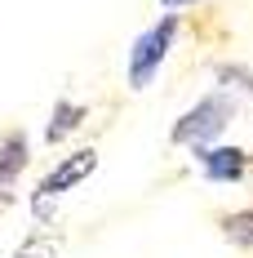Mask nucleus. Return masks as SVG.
I'll list each match as a JSON object with an SVG mask.
<instances>
[{"instance_id": "nucleus-1", "label": "nucleus", "mask_w": 253, "mask_h": 258, "mask_svg": "<svg viewBox=\"0 0 253 258\" xmlns=\"http://www.w3.org/2000/svg\"><path fill=\"white\" fill-rule=\"evenodd\" d=\"M231 116H235V103H231L227 94H209V98H200V103L174 125V143H187V147L209 152V147L218 143V134L231 125Z\"/></svg>"}, {"instance_id": "nucleus-8", "label": "nucleus", "mask_w": 253, "mask_h": 258, "mask_svg": "<svg viewBox=\"0 0 253 258\" xmlns=\"http://www.w3.org/2000/svg\"><path fill=\"white\" fill-rule=\"evenodd\" d=\"M53 254V245H40V249H36V240H27L23 249H18V258H49Z\"/></svg>"}, {"instance_id": "nucleus-2", "label": "nucleus", "mask_w": 253, "mask_h": 258, "mask_svg": "<svg viewBox=\"0 0 253 258\" xmlns=\"http://www.w3.org/2000/svg\"><path fill=\"white\" fill-rule=\"evenodd\" d=\"M178 40V18L169 14V18H160L155 27H147L138 40H133V49H129V85L133 89H147L155 80V67L164 62V53L174 49Z\"/></svg>"}, {"instance_id": "nucleus-3", "label": "nucleus", "mask_w": 253, "mask_h": 258, "mask_svg": "<svg viewBox=\"0 0 253 258\" xmlns=\"http://www.w3.org/2000/svg\"><path fill=\"white\" fill-rule=\"evenodd\" d=\"M98 169V152L94 147H85V152H71L62 165H53L49 174L40 178V187H36V196H31V205H36V218H45V209H49L53 196H62V191H71V187H80V182L89 178Z\"/></svg>"}, {"instance_id": "nucleus-7", "label": "nucleus", "mask_w": 253, "mask_h": 258, "mask_svg": "<svg viewBox=\"0 0 253 258\" xmlns=\"http://www.w3.org/2000/svg\"><path fill=\"white\" fill-rule=\"evenodd\" d=\"M222 232H227L235 245H253V209H244V214H231L227 223H222Z\"/></svg>"}, {"instance_id": "nucleus-6", "label": "nucleus", "mask_w": 253, "mask_h": 258, "mask_svg": "<svg viewBox=\"0 0 253 258\" xmlns=\"http://www.w3.org/2000/svg\"><path fill=\"white\" fill-rule=\"evenodd\" d=\"M23 165H27V138H23V134H14L9 147H0V187H9V182L18 178Z\"/></svg>"}, {"instance_id": "nucleus-5", "label": "nucleus", "mask_w": 253, "mask_h": 258, "mask_svg": "<svg viewBox=\"0 0 253 258\" xmlns=\"http://www.w3.org/2000/svg\"><path fill=\"white\" fill-rule=\"evenodd\" d=\"M80 120H85V107L62 98V103L53 107V120H49V129H45V143H62V138H67V134H71Z\"/></svg>"}, {"instance_id": "nucleus-4", "label": "nucleus", "mask_w": 253, "mask_h": 258, "mask_svg": "<svg viewBox=\"0 0 253 258\" xmlns=\"http://www.w3.org/2000/svg\"><path fill=\"white\" fill-rule=\"evenodd\" d=\"M200 165H204V174L213 182H235L240 174H244V165H249V156L240 152V147H209V152H200Z\"/></svg>"}, {"instance_id": "nucleus-9", "label": "nucleus", "mask_w": 253, "mask_h": 258, "mask_svg": "<svg viewBox=\"0 0 253 258\" xmlns=\"http://www.w3.org/2000/svg\"><path fill=\"white\" fill-rule=\"evenodd\" d=\"M164 9H187V5H196V0H160Z\"/></svg>"}]
</instances>
